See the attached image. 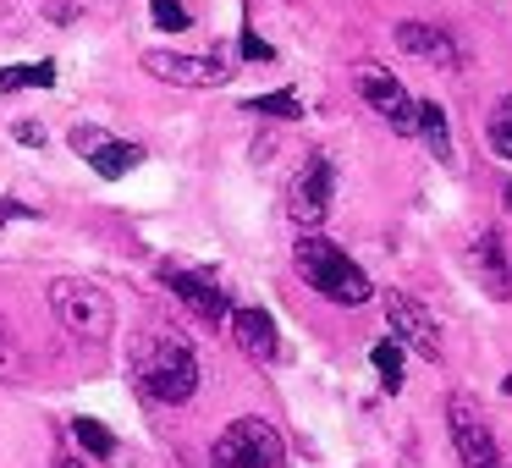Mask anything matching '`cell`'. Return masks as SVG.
<instances>
[{"label":"cell","mask_w":512,"mask_h":468,"mask_svg":"<svg viewBox=\"0 0 512 468\" xmlns=\"http://www.w3.org/2000/svg\"><path fill=\"white\" fill-rule=\"evenodd\" d=\"M292 265H298V276L309 281L320 298L342 303V309H358V303L375 298V281L364 276V265H358V259H347L325 232H303L298 248H292Z\"/></svg>","instance_id":"1"},{"label":"cell","mask_w":512,"mask_h":468,"mask_svg":"<svg viewBox=\"0 0 512 468\" xmlns=\"http://www.w3.org/2000/svg\"><path fill=\"white\" fill-rule=\"evenodd\" d=\"M133 386L149 402H166V408L193 402V391H199V358L177 336H144L133 347Z\"/></svg>","instance_id":"2"},{"label":"cell","mask_w":512,"mask_h":468,"mask_svg":"<svg viewBox=\"0 0 512 468\" xmlns=\"http://www.w3.org/2000/svg\"><path fill=\"white\" fill-rule=\"evenodd\" d=\"M50 314L67 325V336H78L89 347L111 342V331H116V298L100 281H83V276L50 281Z\"/></svg>","instance_id":"3"},{"label":"cell","mask_w":512,"mask_h":468,"mask_svg":"<svg viewBox=\"0 0 512 468\" xmlns=\"http://www.w3.org/2000/svg\"><path fill=\"white\" fill-rule=\"evenodd\" d=\"M210 468H287V446H281L276 424L232 419L210 446Z\"/></svg>","instance_id":"4"},{"label":"cell","mask_w":512,"mask_h":468,"mask_svg":"<svg viewBox=\"0 0 512 468\" xmlns=\"http://www.w3.org/2000/svg\"><path fill=\"white\" fill-rule=\"evenodd\" d=\"M144 72L171 89H221L237 78V61L210 50V56H182V50H144Z\"/></svg>","instance_id":"5"},{"label":"cell","mask_w":512,"mask_h":468,"mask_svg":"<svg viewBox=\"0 0 512 468\" xmlns=\"http://www.w3.org/2000/svg\"><path fill=\"white\" fill-rule=\"evenodd\" d=\"M331 204H336V166L325 155H309L298 166V177H292V188H287L292 226H298V232H320Z\"/></svg>","instance_id":"6"},{"label":"cell","mask_w":512,"mask_h":468,"mask_svg":"<svg viewBox=\"0 0 512 468\" xmlns=\"http://www.w3.org/2000/svg\"><path fill=\"white\" fill-rule=\"evenodd\" d=\"M67 144H72V155L78 160H89L94 171H100L105 182H122L127 171H138L144 166V144H127V138H116V133H105V127H89V122H78L67 133Z\"/></svg>","instance_id":"7"},{"label":"cell","mask_w":512,"mask_h":468,"mask_svg":"<svg viewBox=\"0 0 512 468\" xmlns=\"http://www.w3.org/2000/svg\"><path fill=\"white\" fill-rule=\"evenodd\" d=\"M386 325H391V342L408 347V353L419 358H441V325L430 320V309H424L419 298H408V292H386Z\"/></svg>","instance_id":"8"},{"label":"cell","mask_w":512,"mask_h":468,"mask_svg":"<svg viewBox=\"0 0 512 468\" xmlns=\"http://www.w3.org/2000/svg\"><path fill=\"white\" fill-rule=\"evenodd\" d=\"M358 94H364V105L375 116H386L391 133L413 138V116H419V100H413L408 89H402L397 78H391L386 67H358Z\"/></svg>","instance_id":"9"},{"label":"cell","mask_w":512,"mask_h":468,"mask_svg":"<svg viewBox=\"0 0 512 468\" xmlns=\"http://www.w3.org/2000/svg\"><path fill=\"white\" fill-rule=\"evenodd\" d=\"M446 430H452V446H457V457H463V468H501L496 435H490V424L479 419V408L468 397L446 402Z\"/></svg>","instance_id":"10"},{"label":"cell","mask_w":512,"mask_h":468,"mask_svg":"<svg viewBox=\"0 0 512 468\" xmlns=\"http://www.w3.org/2000/svg\"><path fill=\"white\" fill-rule=\"evenodd\" d=\"M166 287L177 292L204 325H226V314H232V298H226V287L210 276V270H171Z\"/></svg>","instance_id":"11"},{"label":"cell","mask_w":512,"mask_h":468,"mask_svg":"<svg viewBox=\"0 0 512 468\" xmlns=\"http://www.w3.org/2000/svg\"><path fill=\"white\" fill-rule=\"evenodd\" d=\"M474 270H479V287L490 298H512V254L501 243V232H479L474 237Z\"/></svg>","instance_id":"12"},{"label":"cell","mask_w":512,"mask_h":468,"mask_svg":"<svg viewBox=\"0 0 512 468\" xmlns=\"http://www.w3.org/2000/svg\"><path fill=\"white\" fill-rule=\"evenodd\" d=\"M232 342L243 347L254 364H276V320L265 309H232Z\"/></svg>","instance_id":"13"},{"label":"cell","mask_w":512,"mask_h":468,"mask_svg":"<svg viewBox=\"0 0 512 468\" xmlns=\"http://www.w3.org/2000/svg\"><path fill=\"white\" fill-rule=\"evenodd\" d=\"M391 39H397L402 56H419V61H430V67H452L457 61L452 34H441V28H430V23H397Z\"/></svg>","instance_id":"14"},{"label":"cell","mask_w":512,"mask_h":468,"mask_svg":"<svg viewBox=\"0 0 512 468\" xmlns=\"http://www.w3.org/2000/svg\"><path fill=\"white\" fill-rule=\"evenodd\" d=\"M413 138H424L430 144V155L441 160V166H452V127H446V111L441 100H419V116H413Z\"/></svg>","instance_id":"15"},{"label":"cell","mask_w":512,"mask_h":468,"mask_svg":"<svg viewBox=\"0 0 512 468\" xmlns=\"http://www.w3.org/2000/svg\"><path fill=\"white\" fill-rule=\"evenodd\" d=\"M17 89H56V61H34V67H0V94Z\"/></svg>","instance_id":"16"},{"label":"cell","mask_w":512,"mask_h":468,"mask_svg":"<svg viewBox=\"0 0 512 468\" xmlns=\"http://www.w3.org/2000/svg\"><path fill=\"white\" fill-rule=\"evenodd\" d=\"M485 144H490V155L512 160V94H501L496 111H490V122H485Z\"/></svg>","instance_id":"17"},{"label":"cell","mask_w":512,"mask_h":468,"mask_svg":"<svg viewBox=\"0 0 512 468\" xmlns=\"http://www.w3.org/2000/svg\"><path fill=\"white\" fill-rule=\"evenodd\" d=\"M248 111L281 116V122H298V116H303V100H298V89H276V94H254V100H248Z\"/></svg>","instance_id":"18"},{"label":"cell","mask_w":512,"mask_h":468,"mask_svg":"<svg viewBox=\"0 0 512 468\" xmlns=\"http://www.w3.org/2000/svg\"><path fill=\"white\" fill-rule=\"evenodd\" d=\"M72 435H78V446H83V452H89V457H100V463H105V457L116 452V435L105 430L100 419H72Z\"/></svg>","instance_id":"19"},{"label":"cell","mask_w":512,"mask_h":468,"mask_svg":"<svg viewBox=\"0 0 512 468\" xmlns=\"http://www.w3.org/2000/svg\"><path fill=\"white\" fill-rule=\"evenodd\" d=\"M369 358H375V369H380V386H386V391H402V347L391 342V336H380Z\"/></svg>","instance_id":"20"},{"label":"cell","mask_w":512,"mask_h":468,"mask_svg":"<svg viewBox=\"0 0 512 468\" xmlns=\"http://www.w3.org/2000/svg\"><path fill=\"white\" fill-rule=\"evenodd\" d=\"M149 17H155L160 34H182V28L193 23V12L182 6V0H149Z\"/></svg>","instance_id":"21"},{"label":"cell","mask_w":512,"mask_h":468,"mask_svg":"<svg viewBox=\"0 0 512 468\" xmlns=\"http://www.w3.org/2000/svg\"><path fill=\"white\" fill-rule=\"evenodd\" d=\"M237 50H243V61H276V50H270L254 28H243V34H237Z\"/></svg>","instance_id":"22"},{"label":"cell","mask_w":512,"mask_h":468,"mask_svg":"<svg viewBox=\"0 0 512 468\" xmlns=\"http://www.w3.org/2000/svg\"><path fill=\"white\" fill-rule=\"evenodd\" d=\"M12 138H17L23 149H45V127H39V122H17Z\"/></svg>","instance_id":"23"},{"label":"cell","mask_w":512,"mask_h":468,"mask_svg":"<svg viewBox=\"0 0 512 468\" xmlns=\"http://www.w3.org/2000/svg\"><path fill=\"white\" fill-rule=\"evenodd\" d=\"M12 369H17V342H12V331L0 325V380L12 375Z\"/></svg>","instance_id":"24"},{"label":"cell","mask_w":512,"mask_h":468,"mask_svg":"<svg viewBox=\"0 0 512 468\" xmlns=\"http://www.w3.org/2000/svg\"><path fill=\"white\" fill-rule=\"evenodd\" d=\"M45 23H78V6H72V0H50V6H45Z\"/></svg>","instance_id":"25"},{"label":"cell","mask_w":512,"mask_h":468,"mask_svg":"<svg viewBox=\"0 0 512 468\" xmlns=\"http://www.w3.org/2000/svg\"><path fill=\"white\" fill-rule=\"evenodd\" d=\"M28 215H34L28 204H17V199H0V226H6V221H28Z\"/></svg>","instance_id":"26"},{"label":"cell","mask_w":512,"mask_h":468,"mask_svg":"<svg viewBox=\"0 0 512 468\" xmlns=\"http://www.w3.org/2000/svg\"><path fill=\"white\" fill-rule=\"evenodd\" d=\"M507 204H512V182H507Z\"/></svg>","instance_id":"27"},{"label":"cell","mask_w":512,"mask_h":468,"mask_svg":"<svg viewBox=\"0 0 512 468\" xmlns=\"http://www.w3.org/2000/svg\"><path fill=\"white\" fill-rule=\"evenodd\" d=\"M61 468H78V463H61Z\"/></svg>","instance_id":"28"}]
</instances>
